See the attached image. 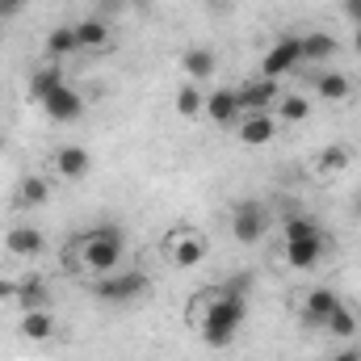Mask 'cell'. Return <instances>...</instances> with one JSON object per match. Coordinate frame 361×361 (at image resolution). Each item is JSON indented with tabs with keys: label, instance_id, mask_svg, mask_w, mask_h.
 <instances>
[{
	"label": "cell",
	"instance_id": "obj_31",
	"mask_svg": "<svg viewBox=\"0 0 361 361\" xmlns=\"http://www.w3.org/2000/svg\"><path fill=\"white\" fill-rule=\"evenodd\" d=\"M8 298H17V281H4L0 277V302H8Z\"/></svg>",
	"mask_w": 361,
	"mask_h": 361
},
{
	"label": "cell",
	"instance_id": "obj_7",
	"mask_svg": "<svg viewBox=\"0 0 361 361\" xmlns=\"http://www.w3.org/2000/svg\"><path fill=\"white\" fill-rule=\"evenodd\" d=\"M169 257H173L177 269H193V265L206 257V240H202L197 231H177V235L169 240Z\"/></svg>",
	"mask_w": 361,
	"mask_h": 361
},
{
	"label": "cell",
	"instance_id": "obj_34",
	"mask_svg": "<svg viewBox=\"0 0 361 361\" xmlns=\"http://www.w3.org/2000/svg\"><path fill=\"white\" fill-rule=\"evenodd\" d=\"M353 214H357V219H361V193H357V202H353Z\"/></svg>",
	"mask_w": 361,
	"mask_h": 361
},
{
	"label": "cell",
	"instance_id": "obj_32",
	"mask_svg": "<svg viewBox=\"0 0 361 361\" xmlns=\"http://www.w3.org/2000/svg\"><path fill=\"white\" fill-rule=\"evenodd\" d=\"M332 361H361V349H341Z\"/></svg>",
	"mask_w": 361,
	"mask_h": 361
},
{
	"label": "cell",
	"instance_id": "obj_16",
	"mask_svg": "<svg viewBox=\"0 0 361 361\" xmlns=\"http://www.w3.org/2000/svg\"><path fill=\"white\" fill-rule=\"evenodd\" d=\"M180 68H185L189 80H210V76L219 72V59H214L210 47H189V51L180 55Z\"/></svg>",
	"mask_w": 361,
	"mask_h": 361
},
{
	"label": "cell",
	"instance_id": "obj_15",
	"mask_svg": "<svg viewBox=\"0 0 361 361\" xmlns=\"http://www.w3.org/2000/svg\"><path fill=\"white\" fill-rule=\"evenodd\" d=\"M273 135H277V122H273L269 114H244V122H240L244 147H265Z\"/></svg>",
	"mask_w": 361,
	"mask_h": 361
},
{
	"label": "cell",
	"instance_id": "obj_18",
	"mask_svg": "<svg viewBox=\"0 0 361 361\" xmlns=\"http://www.w3.org/2000/svg\"><path fill=\"white\" fill-rule=\"evenodd\" d=\"M17 202H21L25 210H34V206H47V202H51V180L42 177V173H30V177H21V185H17Z\"/></svg>",
	"mask_w": 361,
	"mask_h": 361
},
{
	"label": "cell",
	"instance_id": "obj_13",
	"mask_svg": "<svg viewBox=\"0 0 361 361\" xmlns=\"http://www.w3.org/2000/svg\"><path fill=\"white\" fill-rule=\"evenodd\" d=\"M319 257H324V235H315V240H290L286 244V265L290 269H315Z\"/></svg>",
	"mask_w": 361,
	"mask_h": 361
},
{
	"label": "cell",
	"instance_id": "obj_2",
	"mask_svg": "<svg viewBox=\"0 0 361 361\" xmlns=\"http://www.w3.org/2000/svg\"><path fill=\"white\" fill-rule=\"evenodd\" d=\"M72 248L80 252V265H85V269L97 273V277H105V273H114L122 265L126 235H122L118 227H92L80 240H72Z\"/></svg>",
	"mask_w": 361,
	"mask_h": 361
},
{
	"label": "cell",
	"instance_id": "obj_10",
	"mask_svg": "<svg viewBox=\"0 0 361 361\" xmlns=\"http://www.w3.org/2000/svg\"><path fill=\"white\" fill-rule=\"evenodd\" d=\"M336 307H341L336 290L319 286V290H311V294H307V302H302V324H315V328H324V324L332 319V311H336Z\"/></svg>",
	"mask_w": 361,
	"mask_h": 361
},
{
	"label": "cell",
	"instance_id": "obj_20",
	"mask_svg": "<svg viewBox=\"0 0 361 361\" xmlns=\"http://www.w3.org/2000/svg\"><path fill=\"white\" fill-rule=\"evenodd\" d=\"M21 336L25 341H51L55 336V315L47 311H21Z\"/></svg>",
	"mask_w": 361,
	"mask_h": 361
},
{
	"label": "cell",
	"instance_id": "obj_33",
	"mask_svg": "<svg viewBox=\"0 0 361 361\" xmlns=\"http://www.w3.org/2000/svg\"><path fill=\"white\" fill-rule=\"evenodd\" d=\"M353 51L361 55V25H357V34H353Z\"/></svg>",
	"mask_w": 361,
	"mask_h": 361
},
{
	"label": "cell",
	"instance_id": "obj_9",
	"mask_svg": "<svg viewBox=\"0 0 361 361\" xmlns=\"http://www.w3.org/2000/svg\"><path fill=\"white\" fill-rule=\"evenodd\" d=\"M4 248H8L13 257H38V252L47 248V235H42L38 227H30V223H17V227L4 231Z\"/></svg>",
	"mask_w": 361,
	"mask_h": 361
},
{
	"label": "cell",
	"instance_id": "obj_17",
	"mask_svg": "<svg viewBox=\"0 0 361 361\" xmlns=\"http://www.w3.org/2000/svg\"><path fill=\"white\" fill-rule=\"evenodd\" d=\"M72 30H76V51H105V42H109V25L101 17H85Z\"/></svg>",
	"mask_w": 361,
	"mask_h": 361
},
{
	"label": "cell",
	"instance_id": "obj_30",
	"mask_svg": "<svg viewBox=\"0 0 361 361\" xmlns=\"http://www.w3.org/2000/svg\"><path fill=\"white\" fill-rule=\"evenodd\" d=\"M341 13H345L353 25H361V0H341Z\"/></svg>",
	"mask_w": 361,
	"mask_h": 361
},
{
	"label": "cell",
	"instance_id": "obj_28",
	"mask_svg": "<svg viewBox=\"0 0 361 361\" xmlns=\"http://www.w3.org/2000/svg\"><path fill=\"white\" fill-rule=\"evenodd\" d=\"M315 235H324L315 219H302V214H290L286 219V244L290 240H315Z\"/></svg>",
	"mask_w": 361,
	"mask_h": 361
},
{
	"label": "cell",
	"instance_id": "obj_3",
	"mask_svg": "<svg viewBox=\"0 0 361 361\" xmlns=\"http://www.w3.org/2000/svg\"><path fill=\"white\" fill-rule=\"evenodd\" d=\"M92 294H97L101 302H114V307L135 302V298H143V294H147V273L114 269V273H105V277H97V281H92Z\"/></svg>",
	"mask_w": 361,
	"mask_h": 361
},
{
	"label": "cell",
	"instance_id": "obj_22",
	"mask_svg": "<svg viewBox=\"0 0 361 361\" xmlns=\"http://www.w3.org/2000/svg\"><path fill=\"white\" fill-rule=\"evenodd\" d=\"M315 92L324 97V101H345L353 85H349V76H341V72H324V76H315Z\"/></svg>",
	"mask_w": 361,
	"mask_h": 361
},
{
	"label": "cell",
	"instance_id": "obj_12",
	"mask_svg": "<svg viewBox=\"0 0 361 361\" xmlns=\"http://www.w3.org/2000/svg\"><path fill=\"white\" fill-rule=\"evenodd\" d=\"M206 114L219 122V126H231L235 118H244V105H240V92L235 89H214L206 97Z\"/></svg>",
	"mask_w": 361,
	"mask_h": 361
},
{
	"label": "cell",
	"instance_id": "obj_6",
	"mask_svg": "<svg viewBox=\"0 0 361 361\" xmlns=\"http://www.w3.org/2000/svg\"><path fill=\"white\" fill-rule=\"evenodd\" d=\"M240 105H244V114H269L273 105H277V97H281V85L269 80V76H257V80H248V85H240Z\"/></svg>",
	"mask_w": 361,
	"mask_h": 361
},
{
	"label": "cell",
	"instance_id": "obj_27",
	"mask_svg": "<svg viewBox=\"0 0 361 361\" xmlns=\"http://www.w3.org/2000/svg\"><path fill=\"white\" fill-rule=\"evenodd\" d=\"M202 109H206V97L193 89V85H180L177 89V114L180 118H197Z\"/></svg>",
	"mask_w": 361,
	"mask_h": 361
},
{
	"label": "cell",
	"instance_id": "obj_25",
	"mask_svg": "<svg viewBox=\"0 0 361 361\" xmlns=\"http://www.w3.org/2000/svg\"><path fill=\"white\" fill-rule=\"evenodd\" d=\"M277 114H281V122H307L311 101L298 97V92H286V97H277Z\"/></svg>",
	"mask_w": 361,
	"mask_h": 361
},
{
	"label": "cell",
	"instance_id": "obj_14",
	"mask_svg": "<svg viewBox=\"0 0 361 361\" xmlns=\"http://www.w3.org/2000/svg\"><path fill=\"white\" fill-rule=\"evenodd\" d=\"M17 302H21V311H47V307H51L47 277H38V273L21 277V281H17Z\"/></svg>",
	"mask_w": 361,
	"mask_h": 361
},
{
	"label": "cell",
	"instance_id": "obj_19",
	"mask_svg": "<svg viewBox=\"0 0 361 361\" xmlns=\"http://www.w3.org/2000/svg\"><path fill=\"white\" fill-rule=\"evenodd\" d=\"M332 55H336V38L332 34H324V30L302 34V59L307 63H328Z\"/></svg>",
	"mask_w": 361,
	"mask_h": 361
},
{
	"label": "cell",
	"instance_id": "obj_8",
	"mask_svg": "<svg viewBox=\"0 0 361 361\" xmlns=\"http://www.w3.org/2000/svg\"><path fill=\"white\" fill-rule=\"evenodd\" d=\"M42 109H47V118H51V122H76V118L85 114V97L63 85L59 92H51V97L42 101Z\"/></svg>",
	"mask_w": 361,
	"mask_h": 361
},
{
	"label": "cell",
	"instance_id": "obj_26",
	"mask_svg": "<svg viewBox=\"0 0 361 361\" xmlns=\"http://www.w3.org/2000/svg\"><path fill=\"white\" fill-rule=\"evenodd\" d=\"M324 328H328L336 341H353V336H357V315H353L349 307H336V311H332V319H328Z\"/></svg>",
	"mask_w": 361,
	"mask_h": 361
},
{
	"label": "cell",
	"instance_id": "obj_1",
	"mask_svg": "<svg viewBox=\"0 0 361 361\" xmlns=\"http://www.w3.org/2000/svg\"><path fill=\"white\" fill-rule=\"evenodd\" d=\"M244 315H248V298L244 294H231V290H219L210 294V307L202 315V341L210 349H223L235 341V332L244 328Z\"/></svg>",
	"mask_w": 361,
	"mask_h": 361
},
{
	"label": "cell",
	"instance_id": "obj_5",
	"mask_svg": "<svg viewBox=\"0 0 361 361\" xmlns=\"http://www.w3.org/2000/svg\"><path fill=\"white\" fill-rule=\"evenodd\" d=\"M265 231H269V214H265L261 202H240V206L231 210V235H235L240 244H257Z\"/></svg>",
	"mask_w": 361,
	"mask_h": 361
},
{
	"label": "cell",
	"instance_id": "obj_21",
	"mask_svg": "<svg viewBox=\"0 0 361 361\" xmlns=\"http://www.w3.org/2000/svg\"><path fill=\"white\" fill-rule=\"evenodd\" d=\"M63 85H68V80H63V72H59V68H38V72H34V80H30V97L42 105L51 92H59Z\"/></svg>",
	"mask_w": 361,
	"mask_h": 361
},
{
	"label": "cell",
	"instance_id": "obj_11",
	"mask_svg": "<svg viewBox=\"0 0 361 361\" xmlns=\"http://www.w3.org/2000/svg\"><path fill=\"white\" fill-rule=\"evenodd\" d=\"M89 169H92V160H89V152H85L80 143H68V147L55 152V173H59L63 180H85Z\"/></svg>",
	"mask_w": 361,
	"mask_h": 361
},
{
	"label": "cell",
	"instance_id": "obj_4",
	"mask_svg": "<svg viewBox=\"0 0 361 361\" xmlns=\"http://www.w3.org/2000/svg\"><path fill=\"white\" fill-rule=\"evenodd\" d=\"M298 63H302V38H298V34H281L269 51H265V59H261V76L281 80V76L294 72Z\"/></svg>",
	"mask_w": 361,
	"mask_h": 361
},
{
	"label": "cell",
	"instance_id": "obj_23",
	"mask_svg": "<svg viewBox=\"0 0 361 361\" xmlns=\"http://www.w3.org/2000/svg\"><path fill=\"white\" fill-rule=\"evenodd\" d=\"M76 51V30L72 25H55L51 34H47V55L51 59H63V55H72Z\"/></svg>",
	"mask_w": 361,
	"mask_h": 361
},
{
	"label": "cell",
	"instance_id": "obj_29",
	"mask_svg": "<svg viewBox=\"0 0 361 361\" xmlns=\"http://www.w3.org/2000/svg\"><path fill=\"white\" fill-rule=\"evenodd\" d=\"M25 13V0H0V21H13Z\"/></svg>",
	"mask_w": 361,
	"mask_h": 361
},
{
	"label": "cell",
	"instance_id": "obj_24",
	"mask_svg": "<svg viewBox=\"0 0 361 361\" xmlns=\"http://www.w3.org/2000/svg\"><path fill=\"white\" fill-rule=\"evenodd\" d=\"M349 160H353V152H349L345 143H328V147H324V156L315 160V169L332 177V173H341V169H349Z\"/></svg>",
	"mask_w": 361,
	"mask_h": 361
}]
</instances>
